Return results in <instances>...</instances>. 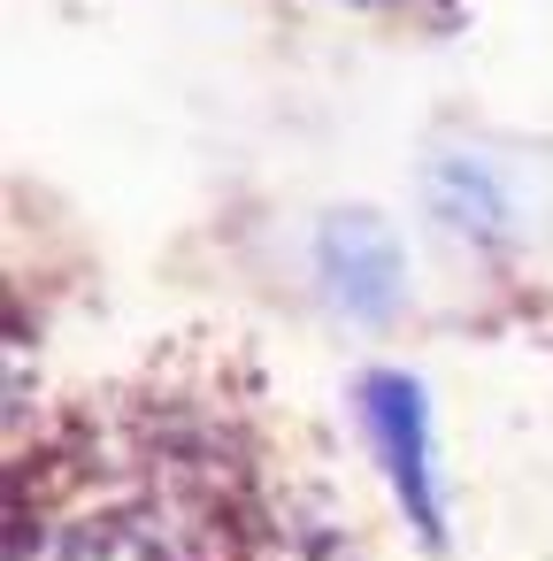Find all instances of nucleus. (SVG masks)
I'll use <instances>...</instances> for the list:
<instances>
[{
  "mask_svg": "<svg viewBox=\"0 0 553 561\" xmlns=\"http://www.w3.org/2000/svg\"><path fill=\"white\" fill-rule=\"evenodd\" d=\"M361 423H369V446L407 507V523L423 530V546L446 538V500H438V469H430V408H423V385L400 377V369H369L361 377Z\"/></svg>",
  "mask_w": 553,
  "mask_h": 561,
  "instance_id": "1",
  "label": "nucleus"
},
{
  "mask_svg": "<svg viewBox=\"0 0 553 561\" xmlns=\"http://www.w3.org/2000/svg\"><path fill=\"white\" fill-rule=\"evenodd\" d=\"M315 270H323V285H331V300L346 308V316H392L400 308V277H407V262H400V239H392V224H377L369 208H346V216H331L323 231H315Z\"/></svg>",
  "mask_w": 553,
  "mask_h": 561,
  "instance_id": "2",
  "label": "nucleus"
},
{
  "mask_svg": "<svg viewBox=\"0 0 553 561\" xmlns=\"http://www.w3.org/2000/svg\"><path fill=\"white\" fill-rule=\"evenodd\" d=\"M430 208L461 239H515L522 231V178L492 154H438L430 162Z\"/></svg>",
  "mask_w": 553,
  "mask_h": 561,
  "instance_id": "3",
  "label": "nucleus"
},
{
  "mask_svg": "<svg viewBox=\"0 0 553 561\" xmlns=\"http://www.w3.org/2000/svg\"><path fill=\"white\" fill-rule=\"evenodd\" d=\"M39 561H185L177 538H162L154 515H93L39 546Z\"/></svg>",
  "mask_w": 553,
  "mask_h": 561,
  "instance_id": "4",
  "label": "nucleus"
}]
</instances>
